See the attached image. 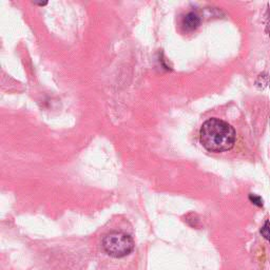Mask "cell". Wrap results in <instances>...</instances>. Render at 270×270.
I'll return each instance as SVG.
<instances>
[{
  "label": "cell",
  "mask_w": 270,
  "mask_h": 270,
  "mask_svg": "<svg viewBox=\"0 0 270 270\" xmlns=\"http://www.w3.org/2000/svg\"><path fill=\"white\" fill-rule=\"evenodd\" d=\"M200 24H201V18L198 14L194 13V12H189V13H187L185 17L183 18L182 22L184 30L187 32H192L196 30L199 28Z\"/></svg>",
  "instance_id": "3957f363"
},
{
  "label": "cell",
  "mask_w": 270,
  "mask_h": 270,
  "mask_svg": "<svg viewBox=\"0 0 270 270\" xmlns=\"http://www.w3.org/2000/svg\"><path fill=\"white\" fill-rule=\"evenodd\" d=\"M269 27H270V8H269Z\"/></svg>",
  "instance_id": "8992f818"
},
{
  "label": "cell",
  "mask_w": 270,
  "mask_h": 270,
  "mask_svg": "<svg viewBox=\"0 0 270 270\" xmlns=\"http://www.w3.org/2000/svg\"><path fill=\"white\" fill-rule=\"evenodd\" d=\"M261 235L266 241L270 243V219L267 220V222L263 225L261 229Z\"/></svg>",
  "instance_id": "277c9868"
},
{
  "label": "cell",
  "mask_w": 270,
  "mask_h": 270,
  "mask_svg": "<svg viewBox=\"0 0 270 270\" xmlns=\"http://www.w3.org/2000/svg\"><path fill=\"white\" fill-rule=\"evenodd\" d=\"M237 132L228 122L219 118L207 119L200 130V142L204 148L213 153H222L233 148Z\"/></svg>",
  "instance_id": "6da1fadb"
},
{
  "label": "cell",
  "mask_w": 270,
  "mask_h": 270,
  "mask_svg": "<svg viewBox=\"0 0 270 270\" xmlns=\"http://www.w3.org/2000/svg\"><path fill=\"white\" fill-rule=\"evenodd\" d=\"M102 245L107 254L120 259V257H125L132 252L134 241L125 232L112 231L104 237Z\"/></svg>",
  "instance_id": "7a4b0ae2"
},
{
  "label": "cell",
  "mask_w": 270,
  "mask_h": 270,
  "mask_svg": "<svg viewBox=\"0 0 270 270\" xmlns=\"http://www.w3.org/2000/svg\"><path fill=\"white\" fill-rule=\"evenodd\" d=\"M249 199L253 202L254 205H257V206H262L263 205V201L261 200V198H259V196H254V195L252 196V195H250Z\"/></svg>",
  "instance_id": "5b68a950"
}]
</instances>
